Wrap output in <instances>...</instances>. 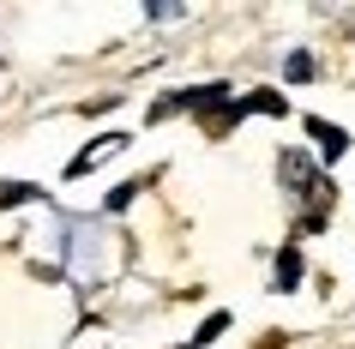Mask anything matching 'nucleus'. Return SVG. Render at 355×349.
Returning <instances> with one entry per match:
<instances>
[{
  "instance_id": "nucleus-1",
  "label": "nucleus",
  "mask_w": 355,
  "mask_h": 349,
  "mask_svg": "<svg viewBox=\"0 0 355 349\" xmlns=\"http://www.w3.org/2000/svg\"><path fill=\"white\" fill-rule=\"evenodd\" d=\"M114 151H127V139H121V133H109V139H96V145L85 151V157H73V163H67V175H91L96 163H109Z\"/></svg>"
},
{
  "instance_id": "nucleus-2",
  "label": "nucleus",
  "mask_w": 355,
  "mask_h": 349,
  "mask_svg": "<svg viewBox=\"0 0 355 349\" xmlns=\"http://www.w3.org/2000/svg\"><path fill=\"white\" fill-rule=\"evenodd\" d=\"M307 133H313L319 145H325V157H343V151H349V139H343L337 127H325V121H307Z\"/></svg>"
},
{
  "instance_id": "nucleus-3",
  "label": "nucleus",
  "mask_w": 355,
  "mask_h": 349,
  "mask_svg": "<svg viewBox=\"0 0 355 349\" xmlns=\"http://www.w3.org/2000/svg\"><path fill=\"white\" fill-rule=\"evenodd\" d=\"M277 283H283V289H295V283H301V253H295V247H283V259H277Z\"/></svg>"
},
{
  "instance_id": "nucleus-4",
  "label": "nucleus",
  "mask_w": 355,
  "mask_h": 349,
  "mask_svg": "<svg viewBox=\"0 0 355 349\" xmlns=\"http://www.w3.org/2000/svg\"><path fill=\"white\" fill-rule=\"evenodd\" d=\"M247 109H253V114H283V103H277V91H253L235 114H247Z\"/></svg>"
},
{
  "instance_id": "nucleus-5",
  "label": "nucleus",
  "mask_w": 355,
  "mask_h": 349,
  "mask_svg": "<svg viewBox=\"0 0 355 349\" xmlns=\"http://www.w3.org/2000/svg\"><path fill=\"white\" fill-rule=\"evenodd\" d=\"M223 325H229V313H211L205 325H199V337H193V349H205V343H211V337H217Z\"/></svg>"
}]
</instances>
